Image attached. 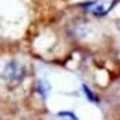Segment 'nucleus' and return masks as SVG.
<instances>
[{
  "mask_svg": "<svg viewBox=\"0 0 120 120\" xmlns=\"http://www.w3.org/2000/svg\"><path fill=\"white\" fill-rule=\"evenodd\" d=\"M117 27H119V30H120V21H117Z\"/></svg>",
  "mask_w": 120,
  "mask_h": 120,
  "instance_id": "4",
  "label": "nucleus"
},
{
  "mask_svg": "<svg viewBox=\"0 0 120 120\" xmlns=\"http://www.w3.org/2000/svg\"><path fill=\"white\" fill-rule=\"evenodd\" d=\"M24 74H26L24 66L16 59H10L8 63H5V66L0 71V77L10 83H19L24 79Z\"/></svg>",
  "mask_w": 120,
  "mask_h": 120,
  "instance_id": "1",
  "label": "nucleus"
},
{
  "mask_svg": "<svg viewBox=\"0 0 120 120\" xmlns=\"http://www.w3.org/2000/svg\"><path fill=\"white\" fill-rule=\"evenodd\" d=\"M114 5H115V0H91L83 3L82 7L85 11L91 13L94 16H104L114 8Z\"/></svg>",
  "mask_w": 120,
  "mask_h": 120,
  "instance_id": "2",
  "label": "nucleus"
},
{
  "mask_svg": "<svg viewBox=\"0 0 120 120\" xmlns=\"http://www.w3.org/2000/svg\"><path fill=\"white\" fill-rule=\"evenodd\" d=\"M37 88H38V93H40L43 98H45L46 94H48V91H50V85H48V82H46V80H38Z\"/></svg>",
  "mask_w": 120,
  "mask_h": 120,
  "instance_id": "3",
  "label": "nucleus"
}]
</instances>
